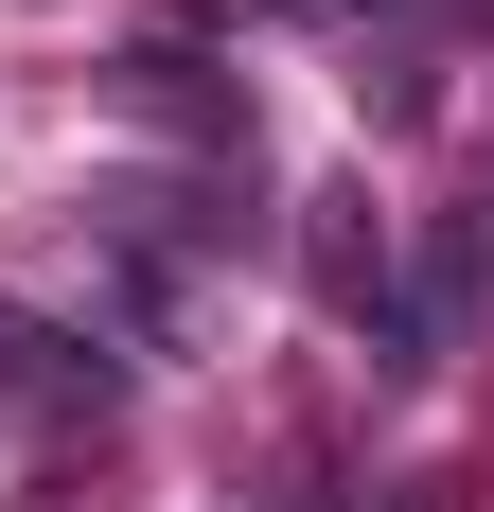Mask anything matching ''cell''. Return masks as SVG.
Here are the masks:
<instances>
[{
	"instance_id": "6da1fadb",
	"label": "cell",
	"mask_w": 494,
	"mask_h": 512,
	"mask_svg": "<svg viewBox=\"0 0 494 512\" xmlns=\"http://www.w3.org/2000/svg\"><path fill=\"white\" fill-rule=\"evenodd\" d=\"M124 124H159V142L195 159V177H247V71H212L195 36H142V53H106L89 71Z\"/></svg>"
},
{
	"instance_id": "7a4b0ae2",
	"label": "cell",
	"mask_w": 494,
	"mask_h": 512,
	"mask_svg": "<svg viewBox=\"0 0 494 512\" xmlns=\"http://www.w3.org/2000/svg\"><path fill=\"white\" fill-rule=\"evenodd\" d=\"M283 248H300V301L336 318V336H371V318H389V283H406V230L353 195V177H336V195H300V230H283Z\"/></svg>"
},
{
	"instance_id": "3957f363",
	"label": "cell",
	"mask_w": 494,
	"mask_h": 512,
	"mask_svg": "<svg viewBox=\"0 0 494 512\" xmlns=\"http://www.w3.org/2000/svg\"><path fill=\"white\" fill-rule=\"evenodd\" d=\"M106 336H71V318H0V407L18 424H106Z\"/></svg>"
},
{
	"instance_id": "277c9868",
	"label": "cell",
	"mask_w": 494,
	"mask_h": 512,
	"mask_svg": "<svg viewBox=\"0 0 494 512\" xmlns=\"http://www.w3.org/2000/svg\"><path fill=\"white\" fill-rule=\"evenodd\" d=\"M106 318H124L142 354H195V336H212V283L177 248H106Z\"/></svg>"
},
{
	"instance_id": "5b68a950",
	"label": "cell",
	"mask_w": 494,
	"mask_h": 512,
	"mask_svg": "<svg viewBox=\"0 0 494 512\" xmlns=\"http://www.w3.org/2000/svg\"><path fill=\"white\" fill-rule=\"evenodd\" d=\"M353 106H371V124H424L442 89H424V53H353Z\"/></svg>"
},
{
	"instance_id": "8992f818",
	"label": "cell",
	"mask_w": 494,
	"mask_h": 512,
	"mask_svg": "<svg viewBox=\"0 0 494 512\" xmlns=\"http://www.w3.org/2000/svg\"><path fill=\"white\" fill-rule=\"evenodd\" d=\"M459 495H477V477H406V495H389V512H459Z\"/></svg>"
},
{
	"instance_id": "52a82bcc",
	"label": "cell",
	"mask_w": 494,
	"mask_h": 512,
	"mask_svg": "<svg viewBox=\"0 0 494 512\" xmlns=\"http://www.w3.org/2000/svg\"><path fill=\"white\" fill-rule=\"evenodd\" d=\"M459 18H494V0H459Z\"/></svg>"
}]
</instances>
